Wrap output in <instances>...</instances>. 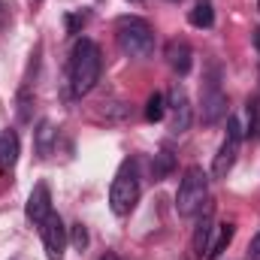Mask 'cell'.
Listing matches in <instances>:
<instances>
[{"label":"cell","instance_id":"obj_8","mask_svg":"<svg viewBox=\"0 0 260 260\" xmlns=\"http://www.w3.org/2000/svg\"><path fill=\"white\" fill-rule=\"evenodd\" d=\"M24 215H27V221L37 224V227H43V221L52 215V194H49V185H46V182L34 185V191L27 197V206H24Z\"/></svg>","mask_w":260,"mask_h":260},{"label":"cell","instance_id":"obj_19","mask_svg":"<svg viewBox=\"0 0 260 260\" xmlns=\"http://www.w3.org/2000/svg\"><path fill=\"white\" fill-rule=\"evenodd\" d=\"M248 260H260V230L254 233V239L248 242Z\"/></svg>","mask_w":260,"mask_h":260},{"label":"cell","instance_id":"obj_11","mask_svg":"<svg viewBox=\"0 0 260 260\" xmlns=\"http://www.w3.org/2000/svg\"><path fill=\"white\" fill-rule=\"evenodd\" d=\"M18 151H21L18 133H15V130H3V133H0V167H3V170L15 167V160H18Z\"/></svg>","mask_w":260,"mask_h":260},{"label":"cell","instance_id":"obj_15","mask_svg":"<svg viewBox=\"0 0 260 260\" xmlns=\"http://www.w3.org/2000/svg\"><path fill=\"white\" fill-rule=\"evenodd\" d=\"M173 167H176V157H173V151H170V148H164V151H157V154H154V164H151L154 179H167V176L173 173Z\"/></svg>","mask_w":260,"mask_h":260},{"label":"cell","instance_id":"obj_2","mask_svg":"<svg viewBox=\"0 0 260 260\" xmlns=\"http://www.w3.org/2000/svg\"><path fill=\"white\" fill-rule=\"evenodd\" d=\"M139 194H142L139 167H136V160H124L112 179V188H109V209L115 215H130L139 203Z\"/></svg>","mask_w":260,"mask_h":260},{"label":"cell","instance_id":"obj_23","mask_svg":"<svg viewBox=\"0 0 260 260\" xmlns=\"http://www.w3.org/2000/svg\"><path fill=\"white\" fill-rule=\"evenodd\" d=\"M133 3H139V0H133Z\"/></svg>","mask_w":260,"mask_h":260},{"label":"cell","instance_id":"obj_16","mask_svg":"<svg viewBox=\"0 0 260 260\" xmlns=\"http://www.w3.org/2000/svg\"><path fill=\"white\" fill-rule=\"evenodd\" d=\"M209 236H212V221H209V215L197 224V233H194V251L203 257L206 254V248H209Z\"/></svg>","mask_w":260,"mask_h":260},{"label":"cell","instance_id":"obj_7","mask_svg":"<svg viewBox=\"0 0 260 260\" xmlns=\"http://www.w3.org/2000/svg\"><path fill=\"white\" fill-rule=\"evenodd\" d=\"M227 118V94L221 91L218 79L209 82V88L203 91V121L206 124H218Z\"/></svg>","mask_w":260,"mask_h":260},{"label":"cell","instance_id":"obj_14","mask_svg":"<svg viewBox=\"0 0 260 260\" xmlns=\"http://www.w3.org/2000/svg\"><path fill=\"white\" fill-rule=\"evenodd\" d=\"M188 21H191L194 27H212V24H215V12H212V3H209V0H200L194 9L188 12Z\"/></svg>","mask_w":260,"mask_h":260},{"label":"cell","instance_id":"obj_21","mask_svg":"<svg viewBox=\"0 0 260 260\" xmlns=\"http://www.w3.org/2000/svg\"><path fill=\"white\" fill-rule=\"evenodd\" d=\"M254 46H257V55H260V30H254Z\"/></svg>","mask_w":260,"mask_h":260},{"label":"cell","instance_id":"obj_22","mask_svg":"<svg viewBox=\"0 0 260 260\" xmlns=\"http://www.w3.org/2000/svg\"><path fill=\"white\" fill-rule=\"evenodd\" d=\"M100 260H118V257H115L112 251H106V254H103V257H100Z\"/></svg>","mask_w":260,"mask_h":260},{"label":"cell","instance_id":"obj_20","mask_svg":"<svg viewBox=\"0 0 260 260\" xmlns=\"http://www.w3.org/2000/svg\"><path fill=\"white\" fill-rule=\"evenodd\" d=\"M67 24H70V30H76L79 24H85V15H70V18H67Z\"/></svg>","mask_w":260,"mask_h":260},{"label":"cell","instance_id":"obj_18","mask_svg":"<svg viewBox=\"0 0 260 260\" xmlns=\"http://www.w3.org/2000/svg\"><path fill=\"white\" fill-rule=\"evenodd\" d=\"M70 242H73V248H76V251H85V248H88V230H85V224H73Z\"/></svg>","mask_w":260,"mask_h":260},{"label":"cell","instance_id":"obj_13","mask_svg":"<svg viewBox=\"0 0 260 260\" xmlns=\"http://www.w3.org/2000/svg\"><path fill=\"white\" fill-rule=\"evenodd\" d=\"M233 233H236V227L233 224H218V239L215 242H209V248H206V257L215 260L230 242H233Z\"/></svg>","mask_w":260,"mask_h":260},{"label":"cell","instance_id":"obj_1","mask_svg":"<svg viewBox=\"0 0 260 260\" xmlns=\"http://www.w3.org/2000/svg\"><path fill=\"white\" fill-rule=\"evenodd\" d=\"M100 70H103V55H100V46L88 37L76 40L73 52H70V88L73 94H88L97 79H100Z\"/></svg>","mask_w":260,"mask_h":260},{"label":"cell","instance_id":"obj_9","mask_svg":"<svg viewBox=\"0 0 260 260\" xmlns=\"http://www.w3.org/2000/svg\"><path fill=\"white\" fill-rule=\"evenodd\" d=\"M167 61H170V67H173L179 76H185V73H191V67H194V52H191V46H188L185 40H173V43L167 46Z\"/></svg>","mask_w":260,"mask_h":260},{"label":"cell","instance_id":"obj_12","mask_svg":"<svg viewBox=\"0 0 260 260\" xmlns=\"http://www.w3.org/2000/svg\"><path fill=\"white\" fill-rule=\"evenodd\" d=\"M34 133H37V154L40 157H49L52 154V145H55V124L49 118H43Z\"/></svg>","mask_w":260,"mask_h":260},{"label":"cell","instance_id":"obj_3","mask_svg":"<svg viewBox=\"0 0 260 260\" xmlns=\"http://www.w3.org/2000/svg\"><path fill=\"white\" fill-rule=\"evenodd\" d=\"M115 37H118V49H121L124 55H130V58H145V55H151V49H154V34H151L148 21L136 18V15L118 18Z\"/></svg>","mask_w":260,"mask_h":260},{"label":"cell","instance_id":"obj_4","mask_svg":"<svg viewBox=\"0 0 260 260\" xmlns=\"http://www.w3.org/2000/svg\"><path fill=\"white\" fill-rule=\"evenodd\" d=\"M206 200H209V179H206V173L200 167H188L182 182H179V194H176L179 215H185V218L197 215L206 206Z\"/></svg>","mask_w":260,"mask_h":260},{"label":"cell","instance_id":"obj_17","mask_svg":"<svg viewBox=\"0 0 260 260\" xmlns=\"http://www.w3.org/2000/svg\"><path fill=\"white\" fill-rule=\"evenodd\" d=\"M167 112V103H164V94H151L148 103H145V118L148 121H160Z\"/></svg>","mask_w":260,"mask_h":260},{"label":"cell","instance_id":"obj_10","mask_svg":"<svg viewBox=\"0 0 260 260\" xmlns=\"http://www.w3.org/2000/svg\"><path fill=\"white\" fill-rule=\"evenodd\" d=\"M191 127V103L185 97V91H173V133H185Z\"/></svg>","mask_w":260,"mask_h":260},{"label":"cell","instance_id":"obj_6","mask_svg":"<svg viewBox=\"0 0 260 260\" xmlns=\"http://www.w3.org/2000/svg\"><path fill=\"white\" fill-rule=\"evenodd\" d=\"M43 233V248H46V257L49 260H61L64 257V248H67V227L61 221V215H49L40 227Z\"/></svg>","mask_w":260,"mask_h":260},{"label":"cell","instance_id":"obj_5","mask_svg":"<svg viewBox=\"0 0 260 260\" xmlns=\"http://www.w3.org/2000/svg\"><path fill=\"white\" fill-rule=\"evenodd\" d=\"M239 142H242V124H239V118L230 115L227 118V136H224V142H221V148L215 154V164H212V176L215 179H224L233 170L236 154H239Z\"/></svg>","mask_w":260,"mask_h":260}]
</instances>
